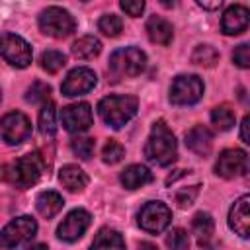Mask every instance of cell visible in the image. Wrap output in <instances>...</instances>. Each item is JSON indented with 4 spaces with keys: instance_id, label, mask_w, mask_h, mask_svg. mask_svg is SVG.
Masks as SVG:
<instances>
[{
    "instance_id": "cell-1",
    "label": "cell",
    "mask_w": 250,
    "mask_h": 250,
    "mask_svg": "<svg viewBox=\"0 0 250 250\" xmlns=\"http://www.w3.org/2000/svg\"><path fill=\"white\" fill-rule=\"evenodd\" d=\"M145 156H146V160H150L158 166H170L172 162H176V158H178L176 137L164 121H156L152 125L150 135L145 145Z\"/></svg>"
},
{
    "instance_id": "cell-2",
    "label": "cell",
    "mask_w": 250,
    "mask_h": 250,
    "mask_svg": "<svg viewBox=\"0 0 250 250\" xmlns=\"http://www.w3.org/2000/svg\"><path fill=\"white\" fill-rule=\"evenodd\" d=\"M139 109V100L135 96H105L98 104V113L102 121L113 129L129 123Z\"/></svg>"
},
{
    "instance_id": "cell-3",
    "label": "cell",
    "mask_w": 250,
    "mask_h": 250,
    "mask_svg": "<svg viewBox=\"0 0 250 250\" xmlns=\"http://www.w3.org/2000/svg\"><path fill=\"white\" fill-rule=\"evenodd\" d=\"M45 172V162L43 156L39 152H29L20 156L16 162H12L10 172H8V180L20 188V189H27L33 184L39 182V178Z\"/></svg>"
},
{
    "instance_id": "cell-4",
    "label": "cell",
    "mask_w": 250,
    "mask_h": 250,
    "mask_svg": "<svg viewBox=\"0 0 250 250\" xmlns=\"http://www.w3.org/2000/svg\"><path fill=\"white\" fill-rule=\"evenodd\" d=\"M109 72L113 78H135L146 66V55L139 47H123L111 53Z\"/></svg>"
},
{
    "instance_id": "cell-5",
    "label": "cell",
    "mask_w": 250,
    "mask_h": 250,
    "mask_svg": "<svg viewBox=\"0 0 250 250\" xmlns=\"http://www.w3.org/2000/svg\"><path fill=\"white\" fill-rule=\"evenodd\" d=\"M74 18L59 6H49L39 14V29L49 37L64 39L74 31Z\"/></svg>"
},
{
    "instance_id": "cell-6",
    "label": "cell",
    "mask_w": 250,
    "mask_h": 250,
    "mask_svg": "<svg viewBox=\"0 0 250 250\" xmlns=\"http://www.w3.org/2000/svg\"><path fill=\"white\" fill-rule=\"evenodd\" d=\"M203 96V82L195 74H180L170 86V102L176 105H191Z\"/></svg>"
},
{
    "instance_id": "cell-7",
    "label": "cell",
    "mask_w": 250,
    "mask_h": 250,
    "mask_svg": "<svg viewBox=\"0 0 250 250\" xmlns=\"http://www.w3.org/2000/svg\"><path fill=\"white\" fill-rule=\"evenodd\" d=\"M0 55L16 68H25L31 64L33 53L29 43L16 35V33H2L0 35Z\"/></svg>"
},
{
    "instance_id": "cell-8",
    "label": "cell",
    "mask_w": 250,
    "mask_h": 250,
    "mask_svg": "<svg viewBox=\"0 0 250 250\" xmlns=\"http://www.w3.org/2000/svg\"><path fill=\"white\" fill-rule=\"evenodd\" d=\"M35 232H37V223H35V219L29 217V215H21V217L12 219V221L4 227L0 238H2V244H4L6 248H16V246H20V244L31 240V238L35 236Z\"/></svg>"
},
{
    "instance_id": "cell-9",
    "label": "cell",
    "mask_w": 250,
    "mask_h": 250,
    "mask_svg": "<svg viewBox=\"0 0 250 250\" xmlns=\"http://www.w3.org/2000/svg\"><path fill=\"white\" fill-rule=\"evenodd\" d=\"M172 221V211L168 209L166 203L162 201H148L141 211H139V225L146 232H162Z\"/></svg>"
},
{
    "instance_id": "cell-10",
    "label": "cell",
    "mask_w": 250,
    "mask_h": 250,
    "mask_svg": "<svg viewBox=\"0 0 250 250\" xmlns=\"http://www.w3.org/2000/svg\"><path fill=\"white\" fill-rule=\"evenodd\" d=\"M215 172H217V176L227 178V180L244 176L248 172V154L240 148L223 150L215 162Z\"/></svg>"
},
{
    "instance_id": "cell-11",
    "label": "cell",
    "mask_w": 250,
    "mask_h": 250,
    "mask_svg": "<svg viewBox=\"0 0 250 250\" xmlns=\"http://www.w3.org/2000/svg\"><path fill=\"white\" fill-rule=\"evenodd\" d=\"M0 133L8 145H20L31 135V123L21 111H10L0 119Z\"/></svg>"
},
{
    "instance_id": "cell-12",
    "label": "cell",
    "mask_w": 250,
    "mask_h": 250,
    "mask_svg": "<svg viewBox=\"0 0 250 250\" xmlns=\"http://www.w3.org/2000/svg\"><path fill=\"white\" fill-rule=\"evenodd\" d=\"M98 82V76L92 68L88 66H78V68H72L64 82L61 84V92L62 96L66 98H74V96H82V94H88Z\"/></svg>"
},
{
    "instance_id": "cell-13",
    "label": "cell",
    "mask_w": 250,
    "mask_h": 250,
    "mask_svg": "<svg viewBox=\"0 0 250 250\" xmlns=\"http://www.w3.org/2000/svg\"><path fill=\"white\" fill-rule=\"evenodd\" d=\"M94 117H92V107L86 102L80 104H70L61 109V123L68 133H82L90 129Z\"/></svg>"
},
{
    "instance_id": "cell-14",
    "label": "cell",
    "mask_w": 250,
    "mask_h": 250,
    "mask_svg": "<svg viewBox=\"0 0 250 250\" xmlns=\"http://www.w3.org/2000/svg\"><path fill=\"white\" fill-rule=\"evenodd\" d=\"M90 221H92V217L86 209H72L59 225L57 236L64 242H74L86 232V229L90 227Z\"/></svg>"
},
{
    "instance_id": "cell-15",
    "label": "cell",
    "mask_w": 250,
    "mask_h": 250,
    "mask_svg": "<svg viewBox=\"0 0 250 250\" xmlns=\"http://www.w3.org/2000/svg\"><path fill=\"white\" fill-rule=\"evenodd\" d=\"M229 227L240 236H250V195H240L229 211Z\"/></svg>"
},
{
    "instance_id": "cell-16",
    "label": "cell",
    "mask_w": 250,
    "mask_h": 250,
    "mask_svg": "<svg viewBox=\"0 0 250 250\" xmlns=\"http://www.w3.org/2000/svg\"><path fill=\"white\" fill-rule=\"evenodd\" d=\"M248 27V8L242 4H232L225 10L221 20V29L225 35H240Z\"/></svg>"
},
{
    "instance_id": "cell-17",
    "label": "cell",
    "mask_w": 250,
    "mask_h": 250,
    "mask_svg": "<svg viewBox=\"0 0 250 250\" xmlns=\"http://www.w3.org/2000/svg\"><path fill=\"white\" fill-rule=\"evenodd\" d=\"M186 146L199 156H207L213 146V133L203 125H195L186 133Z\"/></svg>"
},
{
    "instance_id": "cell-18",
    "label": "cell",
    "mask_w": 250,
    "mask_h": 250,
    "mask_svg": "<svg viewBox=\"0 0 250 250\" xmlns=\"http://www.w3.org/2000/svg\"><path fill=\"white\" fill-rule=\"evenodd\" d=\"M146 35L152 43L170 45V41L174 37V27L168 20H164L160 16H150L146 20Z\"/></svg>"
},
{
    "instance_id": "cell-19",
    "label": "cell",
    "mask_w": 250,
    "mask_h": 250,
    "mask_svg": "<svg viewBox=\"0 0 250 250\" xmlns=\"http://www.w3.org/2000/svg\"><path fill=\"white\" fill-rule=\"evenodd\" d=\"M59 180H61V184H62L68 191H72V193H78V191H82V189L88 186V176H86V172H84L80 166H76V164H66V166H62L61 172H59Z\"/></svg>"
},
{
    "instance_id": "cell-20",
    "label": "cell",
    "mask_w": 250,
    "mask_h": 250,
    "mask_svg": "<svg viewBox=\"0 0 250 250\" xmlns=\"http://www.w3.org/2000/svg\"><path fill=\"white\" fill-rule=\"evenodd\" d=\"M152 182V172L143 164H131L121 172V184L127 189H137Z\"/></svg>"
},
{
    "instance_id": "cell-21",
    "label": "cell",
    "mask_w": 250,
    "mask_h": 250,
    "mask_svg": "<svg viewBox=\"0 0 250 250\" xmlns=\"http://www.w3.org/2000/svg\"><path fill=\"white\" fill-rule=\"evenodd\" d=\"M64 205V199L61 193L57 191H41L35 199V207H37V213L45 219H51L55 217Z\"/></svg>"
},
{
    "instance_id": "cell-22",
    "label": "cell",
    "mask_w": 250,
    "mask_h": 250,
    "mask_svg": "<svg viewBox=\"0 0 250 250\" xmlns=\"http://www.w3.org/2000/svg\"><path fill=\"white\" fill-rule=\"evenodd\" d=\"M90 250H125V240L115 229H100Z\"/></svg>"
},
{
    "instance_id": "cell-23",
    "label": "cell",
    "mask_w": 250,
    "mask_h": 250,
    "mask_svg": "<svg viewBox=\"0 0 250 250\" xmlns=\"http://www.w3.org/2000/svg\"><path fill=\"white\" fill-rule=\"evenodd\" d=\"M72 55L76 59H82V61H88V59H94L102 53V41L94 35H84L80 39H76L70 47Z\"/></svg>"
},
{
    "instance_id": "cell-24",
    "label": "cell",
    "mask_w": 250,
    "mask_h": 250,
    "mask_svg": "<svg viewBox=\"0 0 250 250\" xmlns=\"http://www.w3.org/2000/svg\"><path fill=\"white\" fill-rule=\"evenodd\" d=\"M191 230H193V234L197 238V244L199 246H207L211 236H213V230H215V223H213L211 215L203 213V211L197 213L193 217V221H191Z\"/></svg>"
},
{
    "instance_id": "cell-25",
    "label": "cell",
    "mask_w": 250,
    "mask_h": 250,
    "mask_svg": "<svg viewBox=\"0 0 250 250\" xmlns=\"http://www.w3.org/2000/svg\"><path fill=\"white\" fill-rule=\"evenodd\" d=\"M39 131L43 137H55L57 133V111L53 102H45L39 111Z\"/></svg>"
},
{
    "instance_id": "cell-26",
    "label": "cell",
    "mask_w": 250,
    "mask_h": 250,
    "mask_svg": "<svg viewBox=\"0 0 250 250\" xmlns=\"http://www.w3.org/2000/svg\"><path fill=\"white\" fill-rule=\"evenodd\" d=\"M191 62L205 68H213L219 62V51L211 45H197L191 53Z\"/></svg>"
},
{
    "instance_id": "cell-27",
    "label": "cell",
    "mask_w": 250,
    "mask_h": 250,
    "mask_svg": "<svg viewBox=\"0 0 250 250\" xmlns=\"http://www.w3.org/2000/svg\"><path fill=\"white\" fill-rule=\"evenodd\" d=\"M39 64H41V68H43V70H47L49 74H57V72L66 64V57H64L61 51L49 49V51L41 53Z\"/></svg>"
},
{
    "instance_id": "cell-28",
    "label": "cell",
    "mask_w": 250,
    "mask_h": 250,
    "mask_svg": "<svg viewBox=\"0 0 250 250\" xmlns=\"http://www.w3.org/2000/svg\"><path fill=\"white\" fill-rule=\"evenodd\" d=\"M211 121L219 131H229L234 125V111L229 105H217L211 111Z\"/></svg>"
},
{
    "instance_id": "cell-29",
    "label": "cell",
    "mask_w": 250,
    "mask_h": 250,
    "mask_svg": "<svg viewBox=\"0 0 250 250\" xmlns=\"http://www.w3.org/2000/svg\"><path fill=\"white\" fill-rule=\"evenodd\" d=\"M98 27H100V31H102L104 35L115 37V35H119V31L123 29V21H121V18L115 16V14H105V16L100 18Z\"/></svg>"
},
{
    "instance_id": "cell-30",
    "label": "cell",
    "mask_w": 250,
    "mask_h": 250,
    "mask_svg": "<svg viewBox=\"0 0 250 250\" xmlns=\"http://www.w3.org/2000/svg\"><path fill=\"white\" fill-rule=\"evenodd\" d=\"M70 146H72V152L82 158V160H88L92 154H94V148H96V141L90 139V137H74L70 141Z\"/></svg>"
},
{
    "instance_id": "cell-31",
    "label": "cell",
    "mask_w": 250,
    "mask_h": 250,
    "mask_svg": "<svg viewBox=\"0 0 250 250\" xmlns=\"http://www.w3.org/2000/svg\"><path fill=\"white\" fill-rule=\"evenodd\" d=\"M123 156H125V148H123V145H119L115 139H109V141L104 145V148H102V160H104L105 164H117Z\"/></svg>"
},
{
    "instance_id": "cell-32",
    "label": "cell",
    "mask_w": 250,
    "mask_h": 250,
    "mask_svg": "<svg viewBox=\"0 0 250 250\" xmlns=\"http://www.w3.org/2000/svg\"><path fill=\"white\" fill-rule=\"evenodd\" d=\"M49 94H51V86L45 84V82H41V80H35V82L27 88V92H25V102H29V104L47 102Z\"/></svg>"
},
{
    "instance_id": "cell-33",
    "label": "cell",
    "mask_w": 250,
    "mask_h": 250,
    "mask_svg": "<svg viewBox=\"0 0 250 250\" xmlns=\"http://www.w3.org/2000/svg\"><path fill=\"white\" fill-rule=\"evenodd\" d=\"M166 246L170 250H188L189 248V236L184 229H172L166 236Z\"/></svg>"
},
{
    "instance_id": "cell-34",
    "label": "cell",
    "mask_w": 250,
    "mask_h": 250,
    "mask_svg": "<svg viewBox=\"0 0 250 250\" xmlns=\"http://www.w3.org/2000/svg\"><path fill=\"white\" fill-rule=\"evenodd\" d=\"M197 193H199V186H189V188H184V189H180V191H176V195H174V199H176V203H178V207H182V209H186V207H189L193 201H195V197H197Z\"/></svg>"
},
{
    "instance_id": "cell-35",
    "label": "cell",
    "mask_w": 250,
    "mask_h": 250,
    "mask_svg": "<svg viewBox=\"0 0 250 250\" xmlns=\"http://www.w3.org/2000/svg\"><path fill=\"white\" fill-rule=\"evenodd\" d=\"M232 62L240 68H248L250 66V47L246 43H240L238 47H234L232 51Z\"/></svg>"
},
{
    "instance_id": "cell-36",
    "label": "cell",
    "mask_w": 250,
    "mask_h": 250,
    "mask_svg": "<svg viewBox=\"0 0 250 250\" xmlns=\"http://www.w3.org/2000/svg\"><path fill=\"white\" fill-rule=\"evenodd\" d=\"M119 6H121V10H123L125 14H129L131 18H139V16L143 14V10H145V2H143V0H121Z\"/></svg>"
},
{
    "instance_id": "cell-37",
    "label": "cell",
    "mask_w": 250,
    "mask_h": 250,
    "mask_svg": "<svg viewBox=\"0 0 250 250\" xmlns=\"http://www.w3.org/2000/svg\"><path fill=\"white\" fill-rule=\"evenodd\" d=\"M248 123H250V117L248 115H244L242 117V123H240V139H242V143H250V137H248Z\"/></svg>"
},
{
    "instance_id": "cell-38",
    "label": "cell",
    "mask_w": 250,
    "mask_h": 250,
    "mask_svg": "<svg viewBox=\"0 0 250 250\" xmlns=\"http://www.w3.org/2000/svg\"><path fill=\"white\" fill-rule=\"evenodd\" d=\"M197 6L199 8H205V10H217V8H221V0H217V2H197Z\"/></svg>"
},
{
    "instance_id": "cell-39",
    "label": "cell",
    "mask_w": 250,
    "mask_h": 250,
    "mask_svg": "<svg viewBox=\"0 0 250 250\" xmlns=\"http://www.w3.org/2000/svg\"><path fill=\"white\" fill-rule=\"evenodd\" d=\"M139 250H158L152 242H141V246H139Z\"/></svg>"
},
{
    "instance_id": "cell-40",
    "label": "cell",
    "mask_w": 250,
    "mask_h": 250,
    "mask_svg": "<svg viewBox=\"0 0 250 250\" xmlns=\"http://www.w3.org/2000/svg\"><path fill=\"white\" fill-rule=\"evenodd\" d=\"M25 250H49L45 244H33V246H29V248H25Z\"/></svg>"
},
{
    "instance_id": "cell-41",
    "label": "cell",
    "mask_w": 250,
    "mask_h": 250,
    "mask_svg": "<svg viewBox=\"0 0 250 250\" xmlns=\"http://www.w3.org/2000/svg\"><path fill=\"white\" fill-rule=\"evenodd\" d=\"M0 100H2V94H0Z\"/></svg>"
}]
</instances>
